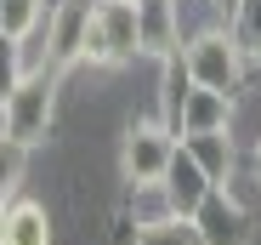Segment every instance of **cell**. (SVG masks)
Masks as SVG:
<instances>
[{"label": "cell", "instance_id": "9", "mask_svg": "<svg viewBox=\"0 0 261 245\" xmlns=\"http://www.w3.org/2000/svg\"><path fill=\"white\" fill-rule=\"evenodd\" d=\"M233 103L227 92H204L193 86L182 97V114H176V137H193V131H233Z\"/></svg>", "mask_w": 261, "mask_h": 245}, {"label": "cell", "instance_id": "14", "mask_svg": "<svg viewBox=\"0 0 261 245\" xmlns=\"http://www.w3.org/2000/svg\"><path fill=\"white\" fill-rule=\"evenodd\" d=\"M227 29H233V40L244 46V57H250V63H261V0H233Z\"/></svg>", "mask_w": 261, "mask_h": 245}, {"label": "cell", "instance_id": "17", "mask_svg": "<svg viewBox=\"0 0 261 245\" xmlns=\"http://www.w3.org/2000/svg\"><path fill=\"white\" fill-rule=\"evenodd\" d=\"M250 171H255V183H261V137L250 143Z\"/></svg>", "mask_w": 261, "mask_h": 245}, {"label": "cell", "instance_id": "19", "mask_svg": "<svg viewBox=\"0 0 261 245\" xmlns=\"http://www.w3.org/2000/svg\"><path fill=\"white\" fill-rule=\"evenodd\" d=\"M216 6H222V17H227V12H233V0H216Z\"/></svg>", "mask_w": 261, "mask_h": 245}, {"label": "cell", "instance_id": "1", "mask_svg": "<svg viewBox=\"0 0 261 245\" xmlns=\"http://www.w3.org/2000/svg\"><path fill=\"white\" fill-rule=\"evenodd\" d=\"M57 92H63V74L51 63H34L17 80V92L0 103V131L17 137L23 148H46L57 131Z\"/></svg>", "mask_w": 261, "mask_h": 245}, {"label": "cell", "instance_id": "2", "mask_svg": "<svg viewBox=\"0 0 261 245\" xmlns=\"http://www.w3.org/2000/svg\"><path fill=\"white\" fill-rule=\"evenodd\" d=\"M182 63H188V80H193V86H204V92H227V97L244 92V74H250V57H244V46L233 40L227 23L188 34V40H182Z\"/></svg>", "mask_w": 261, "mask_h": 245}, {"label": "cell", "instance_id": "18", "mask_svg": "<svg viewBox=\"0 0 261 245\" xmlns=\"http://www.w3.org/2000/svg\"><path fill=\"white\" fill-rule=\"evenodd\" d=\"M0 245H6V206H0Z\"/></svg>", "mask_w": 261, "mask_h": 245}, {"label": "cell", "instance_id": "5", "mask_svg": "<svg viewBox=\"0 0 261 245\" xmlns=\"http://www.w3.org/2000/svg\"><path fill=\"white\" fill-rule=\"evenodd\" d=\"M91 6L97 0H51L46 23H40V34H46V57L57 74H68L74 63H85V34H91Z\"/></svg>", "mask_w": 261, "mask_h": 245}, {"label": "cell", "instance_id": "4", "mask_svg": "<svg viewBox=\"0 0 261 245\" xmlns=\"http://www.w3.org/2000/svg\"><path fill=\"white\" fill-rule=\"evenodd\" d=\"M137 0H97L91 6V34H85V63L119 69L137 63Z\"/></svg>", "mask_w": 261, "mask_h": 245}, {"label": "cell", "instance_id": "10", "mask_svg": "<svg viewBox=\"0 0 261 245\" xmlns=\"http://www.w3.org/2000/svg\"><path fill=\"white\" fill-rule=\"evenodd\" d=\"M210 188H216V183H210V177L193 166V160L182 154V143H176V160H170V171H165V183H159L165 206L176 211V217H193V211H199V199H204Z\"/></svg>", "mask_w": 261, "mask_h": 245}, {"label": "cell", "instance_id": "13", "mask_svg": "<svg viewBox=\"0 0 261 245\" xmlns=\"http://www.w3.org/2000/svg\"><path fill=\"white\" fill-rule=\"evenodd\" d=\"M51 0H0V34H17V40H34L40 23H46Z\"/></svg>", "mask_w": 261, "mask_h": 245}, {"label": "cell", "instance_id": "12", "mask_svg": "<svg viewBox=\"0 0 261 245\" xmlns=\"http://www.w3.org/2000/svg\"><path fill=\"white\" fill-rule=\"evenodd\" d=\"M130 245H204V239H199V222H193V217L165 211V217L137 222V239H130Z\"/></svg>", "mask_w": 261, "mask_h": 245}, {"label": "cell", "instance_id": "7", "mask_svg": "<svg viewBox=\"0 0 261 245\" xmlns=\"http://www.w3.org/2000/svg\"><path fill=\"white\" fill-rule=\"evenodd\" d=\"M137 52H142V57H153V63L182 52L176 0H137Z\"/></svg>", "mask_w": 261, "mask_h": 245}, {"label": "cell", "instance_id": "8", "mask_svg": "<svg viewBox=\"0 0 261 245\" xmlns=\"http://www.w3.org/2000/svg\"><path fill=\"white\" fill-rule=\"evenodd\" d=\"M182 154L216 188H227L239 177V143H233V131H193V137H182Z\"/></svg>", "mask_w": 261, "mask_h": 245}, {"label": "cell", "instance_id": "15", "mask_svg": "<svg viewBox=\"0 0 261 245\" xmlns=\"http://www.w3.org/2000/svg\"><path fill=\"white\" fill-rule=\"evenodd\" d=\"M29 154H34V148H23L17 137L0 131V206L17 199V188H23V177H29Z\"/></svg>", "mask_w": 261, "mask_h": 245}, {"label": "cell", "instance_id": "16", "mask_svg": "<svg viewBox=\"0 0 261 245\" xmlns=\"http://www.w3.org/2000/svg\"><path fill=\"white\" fill-rule=\"evenodd\" d=\"M34 69V57H29V40H17V34H0V103H6L12 92H17V80Z\"/></svg>", "mask_w": 261, "mask_h": 245}, {"label": "cell", "instance_id": "6", "mask_svg": "<svg viewBox=\"0 0 261 245\" xmlns=\"http://www.w3.org/2000/svg\"><path fill=\"white\" fill-rule=\"evenodd\" d=\"M193 222H199V239L204 245H255V217L233 199V188H210L199 199Z\"/></svg>", "mask_w": 261, "mask_h": 245}, {"label": "cell", "instance_id": "3", "mask_svg": "<svg viewBox=\"0 0 261 245\" xmlns=\"http://www.w3.org/2000/svg\"><path fill=\"white\" fill-rule=\"evenodd\" d=\"M176 126H165L159 114H142V120H130L125 137H119V183L125 188H153L165 183L170 171V160H176Z\"/></svg>", "mask_w": 261, "mask_h": 245}, {"label": "cell", "instance_id": "11", "mask_svg": "<svg viewBox=\"0 0 261 245\" xmlns=\"http://www.w3.org/2000/svg\"><path fill=\"white\" fill-rule=\"evenodd\" d=\"M6 245H51V211L40 199H6Z\"/></svg>", "mask_w": 261, "mask_h": 245}]
</instances>
